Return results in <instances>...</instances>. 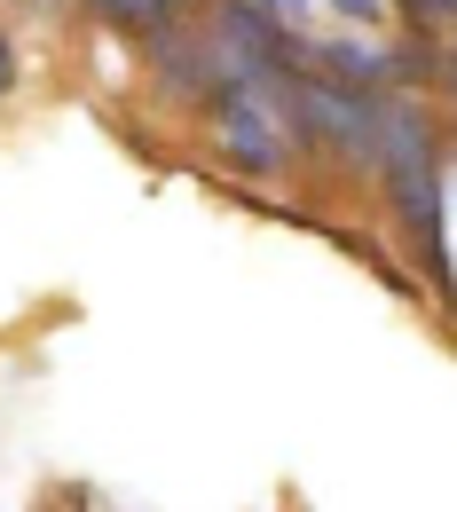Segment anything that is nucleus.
I'll return each instance as SVG.
<instances>
[{
	"mask_svg": "<svg viewBox=\"0 0 457 512\" xmlns=\"http://www.w3.org/2000/svg\"><path fill=\"white\" fill-rule=\"evenodd\" d=\"M387 182V205L410 237L418 268L442 284V308L457 316V268H450V182H442V158H434V127L418 111V95L402 87H379V166Z\"/></svg>",
	"mask_w": 457,
	"mask_h": 512,
	"instance_id": "1",
	"label": "nucleus"
},
{
	"mask_svg": "<svg viewBox=\"0 0 457 512\" xmlns=\"http://www.w3.org/2000/svg\"><path fill=\"white\" fill-rule=\"evenodd\" d=\"M276 111L308 150H331L347 166H379V87H347L331 71H292L276 87Z\"/></svg>",
	"mask_w": 457,
	"mask_h": 512,
	"instance_id": "2",
	"label": "nucleus"
},
{
	"mask_svg": "<svg viewBox=\"0 0 457 512\" xmlns=\"http://www.w3.org/2000/svg\"><path fill=\"white\" fill-rule=\"evenodd\" d=\"M205 111H213L221 150H229L237 174H276V166H284V111H276V87L229 71V79L205 95Z\"/></svg>",
	"mask_w": 457,
	"mask_h": 512,
	"instance_id": "3",
	"label": "nucleus"
},
{
	"mask_svg": "<svg viewBox=\"0 0 457 512\" xmlns=\"http://www.w3.org/2000/svg\"><path fill=\"white\" fill-rule=\"evenodd\" d=\"M87 8H95V16L111 24V32H127V40H158V32H166V24L182 16L174 0H87Z\"/></svg>",
	"mask_w": 457,
	"mask_h": 512,
	"instance_id": "4",
	"label": "nucleus"
},
{
	"mask_svg": "<svg viewBox=\"0 0 457 512\" xmlns=\"http://www.w3.org/2000/svg\"><path fill=\"white\" fill-rule=\"evenodd\" d=\"M434 79V56H426V24L418 32H402V40H387V87H402V95H418Z\"/></svg>",
	"mask_w": 457,
	"mask_h": 512,
	"instance_id": "5",
	"label": "nucleus"
},
{
	"mask_svg": "<svg viewBox=\"0 0 457 512\" xmlns=\"http://www.w3.org/2000/svg\"><path fill=\"white\" fill-rule=\"evenodd\" d=\"M276 16H292V8H331L339 24H379L387 16V0H268Z\"/></svg>",
	"mask_w": 457,
	"mask_h": 512,
	"instance_id": "6",
	"label": "nucleus"
},
{
	"mask_svg": "<svg viewBox=\"0 0 457 512\" xmlns=\"http://www.w3.org/2000/svg\"><path fill=\"white\" fill-rule=\"evenodd\" d=\"M16 87V48H8V32H0V95Z\"/></svg>",
	"mask_w": 457,
	"mask_h": 512,
	"instance_id": "7",
	"label": "nucleus"
},
{
	"mask_svg": "<svg viewBox=\"0 0 457 512\" xmlns=\"http://www.w3.org/2000/svg\"><path fill=\"white\" fill-rule=\"evenodd\" d=\"M450 79H457V32H450Z\"/></svg>",
	"mask_w": 457,
	"mask_h": 512,
	"instance_id": "8",
	"label": "nucleus"
},
{
	"mask_svg": "<svg viewBox=\"0 0 457 512\" xmlns=\"http://www.w3.org/2000/svg\"><path fill=\"white\" fill-rule=\"evenodd\" d=\"M174 8H190V0H174Z\"/></svg>",
	"mask_w": 457,
	"mask_h": 512,
	"instance_id": "9",
	"label": "nucleus"
}]
</instances>
